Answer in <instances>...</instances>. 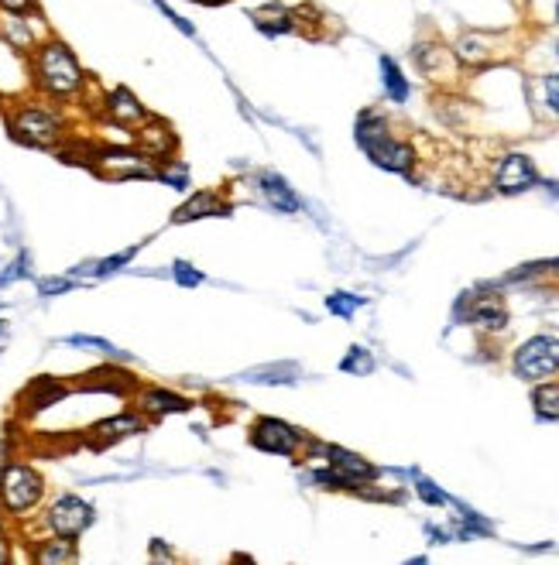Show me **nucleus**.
Here are the masks:
<instances>
[{
	"mask_svg": "<svg viewBox=\"0 0 559 565\" xmlns=\"http://www.w3.org/2000/svg\"><path fill=\"white\" fill-rule=\"evenodd\" d=\"M45 497V480L35 466L11 463L0 470V507L7 514H28Z\"/></svg>",
	"mask_w": 559,
	"mask_h": 565,
	"instance_id": "obj_4",
	"label": "nucleus"
},
{
	"mask_svg": "<svg viewBox=\"0 0 559 565\" xmlns=\"http://www.w3.org/2000/svg\"><path fill=\"white\" fill-rule=\"evenodd\" d=\"M145 247V244H134V247H127V250H117V254H110V257H103V261H97L93 268H79V271H86V274H93V278H110V274H117L121 268H127V264L138 257V250Z\"/></svg>",
	"mask_w": 559,
	"mask_h": 565,
	"instance_id": "obj_22",
	"label": "nucleus"
},
{
	"mask_svg": "<svg viewBox=\"0 0 559 565\" xmlns=\"http://www.w3.org/2000/svg\"><path fill=\"white\" fill-rule=\"evenodd\" d=\"M31 83L52 100H73L86 90L90 76L79 66L76 52L59 38H42L31 48Z\"/></svg>",
	"mask_w": 559,
	"mask_h": 565,
	"instance_id": "obj_1",
	"label": "nucleus"
},
{
	"mask_svg": "<svg viewBox=\"0 0 559 565\" xmlns=\"http://www.w3.org/2000/svg\"><path fill=\"white\" fill-rule=\"evenodd\" d=\"M62 343L76 346V350H86V353H100V357H121V350H117L114 343H107V339H100V336H66Z\"/></svg>",
	"mask_w": 559,
	"mask_h": 565,
	"instance_id": "obj_25",
	"label": "nucleus"
},
{
	"mask_svg": "<svg viewBox=\"0 0 559 565\" xmlns=\"http://www.w3.org/2000/svg\"><path fill=\"white\" fill-rule=\"evenodd\" d=\"M251 446L271 456H295L302 446V432L282 418H258L251 429Z\"/></svg>",
	"mask_w": 559,
	"mask_h": 565,
	"instance_id": "obj_7",
	"label": "nucleus"
},
{
	"mask_svg": "<svg viewBox=\"0 0 559 565\" xmlns=\"http://www.w3.org/2000/svg\"><path fill=\"white\" fill-rule=\"evenodd\" d=\"M367 302L364 295H350V292H333L330 298H326V309H330V316H337V319H350L354 316L357 309Z\"/></svg>",
	"mask_w": 559,
	"mask_h": 565,
	"instance_id": "obj_24",
	"label": "nucleus"
},
{
	"mask_svg": "<svg viewBox=\"0 0 559 565\" xmlns=\"http://www.w3.org/2000/svg\"><path fill=\"white\" fill-rule=\"evenodd\" d=\"M0 535H4V518H0Z\"/></svg>",
	"mask_w": 559,
	"mask_h": 565,
	"instance_id": "obj_38",
	"label": "nucleus"
},
{
	"mask_svg": "<svg viewBox=\"0 0 559 565\" xmlns=\"http://www.w3.org/2000/svg\"><path fill=\"white\" fill-rule=\"evenodd\" d=\"M494 185H498L501 196H522L539 185V172H535V161L522 151H511L498 161V172H494Z\"/></svg>",
	"mask_w": 559,
	"mask_h": 565,
	"instance_id": "obj_9",
	"label": "nucleus"
},
{
	"mask_svg": "<svg viewBox=\"0 0 559 565\" xmlns=\"http://www.w3.org/2000/svg\"><path fill=\"white\" fill-rule=\"evenodd\" d=\"M254 18V28L265 31L268 38H278V35H289V31H295V14L285 11L282 4H271L265 7V11H251Z\"/></svg>",
	"mask_w": 559,
	"mask_h": 565,
	"instance_id": "obj_17",
	"label": "nucleus"
},
{
	"mask_svg": "<svg viewBox=\"0 0 559 565\" xmlns=\"http://www.w3.org/2000/svg\"><path fill=\"white\" fill-rule=\"evenodd\" d=\"M340 370H343V374H354V377H367L374 370L371 350H364V346H350L347 357L340 360Z\"/></svg>",
	"mask_w": 559,
	"mask_h": 565,
	"instance_id": "obj_23",
	"label": "nucleus"
},
{
	"mask_svg": "<svg viewBox=\"0 0 559 565\" xmlns=\"http://www.w3.org/2000/svg\"><path fill=\"white\" fill-rule=\"evenodd\" d=\"M556 59H559V42H556Z\"/></svg>",
	"mask_w": 559,
	"mask_h": 565,
	"instance_id": "obj_40",
	"label": "nucleus"
},
{
	"mask_svg": "<svg viewBox=\"0 0 559 565\" xmlns=\"http://www.w3.org/2000/svg\"><path fill=\"white\" fill-rule=\"evenodd\" d=\"M189 4H199V7H220V4H230V0H189Z\"/></svg>",
	"mask_w": 559,
	"mask_h": 565,
	"instance_id": "obj_35",
	"label": "nucleus"
},
{
	"mask_svg": "<svg viewBox=\"0 0 559 565\" xmlns=\"http://www.w3.org/2000/svg\"><path fill=\"white\" fill-rule=\"evenodd\" d=\"M553 274H556V278H559V261H553Z\"/></svg>",
	"mask_w": 559,
	"mask_h": 565,
	"instance_id": "obj_37",
	"label": "nucleus"
},
{
	"mask_svg": "<svg viewBox=\"0 0 559 565\" xmlns=\"http://www.w3.org/2000/svg\"><path fill=\"white\" fill-rule=\"evenodd\" d=\"M532 405H535V415L542 422H556L559 418V384L556 381H546L532 391Z\"/></svg>",
	"mask_w": 559,
	"mask_h": 565,
	"instance_id": "obj_21",
	"label": "nucleus"
},
{
	"mask_svg": "<svg viewBox=\"0 0 559 565\" xmlns=\"http://www.w3.org/2000/svg\"><path fill=\"white\" fill-rule=\"evenodd\" d=\"M145 432V422H141L134 411H121V415L107 418L93 429V446H110V442H121L127 435H138Z\"/></svg>",
	"mask_w": 559,
	"mask_h": 565,
	"instance_id": "obj_16",
	"label": "nucleus"
},
{
	"mask_svg": "<svg viewBox=\"0 0 559 565\" xmlns=\"http://www.w3.org/2000/svg\"><path fill=\"white\" fill-rule=\"evenodd\" d=\"M73 288H76L73 278H42V281H38V295H42V298L66 295V292H73Z\"/></svg>",
	"mask_w": 559,
	"mask_h": 565,
	"instance_id": "obj_30",
	"label": "nucleus"
},
{
	"mask_svg": "<svg viewBox=\"0 0 559 565\" xmlns=\"http://www.w3.org/2000/svg\"><path fill=\"white\" fill-rule=\"evenodd\" d=\"M155 179L165 182L175 192H186L189 189V168L182 161H169L165 168H155Z\"/></svg>",
	"mask_w": 559,
	"mask_h": 565,
	"instance_id": "obj_26",
	"label": "nucleus"
},
{
	"mask_svg": "<svg viewBox=\"0 0 559 565\" xmlns=\"http://www.w3.org/2000/svg\"><path fill=\"white\" fill-rule=\"evenodd\" d=\"M141 411H148V415L155 418H165V415H186L189 408V398H182V394L175 391H165V387H148V391H141L138 398Z\"/></svg>",
	"mask_w": 559,
	"mask_h": 565,
	"instance_id": "obj_15",
	"label": "nucleus"
},
{
	"mask_svg": "<svg viewBox=\"0 0 559 565\" xmlns=\"http://www.w3.org/2000/svg\"><path fill=\"white\" fill-rule=\"evenodd\" d=\"M556 21H559V0H556Z\"/></svg>",
	"mask_w": 559,
	"mask_h": 565,
	"instance_id": "obj_39",
	"label": "nucleus"
},
{
	"mask_svg": "<svg viewBox=\"0 0 559 565\" xmlns=\"http://www.w3.org/2000/svg\"><path fill=\"white\" fill-rule=\"evenodd\" d=\"M258 192H261V199H265V203L275 209V213L292 216V213H299V209H302V199L295 196V189L282 179V175H275V172H261Z\"/></svg>",
	"mask_w": 559,
	"mask_h": 565,
	"instance_id": "obj_13",
	"label": "nucleus"
},
{
	"mask_svg": "<svg viewBox=\"0 0 559 565\" xmlns=\"http://www.w3.org/2000/svg\"><path fill=\"white\" fill-rule=\"evenodd\" d=\"M542 93H546V107L553 113H559V76L542 79Z\"/></svg>",
	"mask_w": 559,
	"mask_h": 565,
	"instance_id": "obj_33",
	"label": "nucleus"
},
{
	"mask_svg": "<svg viewBox=\"0 0 559 565\" xmlns=\"http://www.w3.org/2000/svg\"><path fill=\"white\" fill-rule=\"evenodd\" d=\"M172 278H175V285H182V288H199L206 281V274L193 268L189 261H175L172 264Z\"/></svg>",
	"mask_w": 559,
	"mask_h": 565,
	"instance_id": "obj_28",
	"label": "nucleus"
},
{
	"mask_svg": "<svg viewBox=\"0 0 559 565\" xmlns=\"http://www.w3.org/2000/svg\"><path fill=\"white\" fill-rule=\"evenodd\" d=\"M326 463H330V470L337 473L347 487H357V483L374 480V476H378L374 463H367L364 456H357V452H350L343 446H326Z\"/></svg>",
	"mask_w": 559,
	"mask_h": 565,
	"instance_id": "obj_11",
	"label": "nucleus"
},
{
	"mask_svg": "<svg viewBox=\"0 0 559 565\" xmlns=\"http://www.w3.org/2000/svg\"><path fill=\"white\" fill-rule=\"evenodd\" d=\"M4 343H7V322L0 319V350H4Z\"/></svg>",
	"mask_w": 559,
	"mask_h": 565,
	"instance_id": "obj_36",
	"label": "nucleus"
},
{
	"mask_svg": "<svg viewBox=\"0 0 559 565\" xmlns=\"http://www.w3.org/2000/svg\"><path fill=\"white\" fill-rule=\"evenodd\" d=\"M141 131H138V144H141V151H145L148 158H169L172 151H175V144H179V137H175V131L165 120H158V117H148L145 124H138Z\"/></svg>",
	"mask_w": 559,
	"mask_h": 565,
	"instance_id": "obj_14",
	"label": "nucleus"
},
{
	"mask_svg": "<svg viewBox=\"0 0 559 565\" xmlns=\"http://www.w3.org/2000/svg\"><path fill=\"white\" fill-rule=\"evenodd\" d=\"M97 172L103 179H155V165H148L145 151H127V148H110L97 155Z\"/></svg>",
	"mask_w": 559,
	"mask_h": 565,
	"instance_id": "obj_8",
	"label": "nucleus"
},
{
	"mask_svg": "<svg viewBox=\"0 0 559 565\" xmlns=\"http://www.w3.org/2000/svg\"><path fill=\"white\" fill-rule=\"evenodd\" d=\"M7 131L14 141L28 144V148H55L66 137V120L59 110L45 107V103H21L7 117Z\"/></svg>",
	"mask_w": 559,
	"mask_h": 565,
	"instance_id": "obj_3",
	"label": "nucleus"
},
{
	"mask_svg": "<svg viewBox=\"0 0 559 565\" xmlns=\"http://www.w3.org/2000/svg\"><path fill=\"white\" fill-rule=\"evenodd\" d=\"M378 66H381V86H385L388 100L391 103H405V100H409L412 86H409V76L402 72V66H398L391 55H381Z\"/></svg>",
	"mask_w": 559,
	"mask_h": 565,
	"instance_id": "obj_18",
	"label": "nucleus"
},
{
	"mask_svg": "<svg viewBox=\"0 0 559 565\" xmlns=\"http://www.w3.org/2000/svg\"><path fill=\"white\" fill-rule=\"evenodd\" d=\"M21 278H31V254H28V250H21V254L7 264V271L0 274V288L14 285V281H21Z\"/></svg>",
	"mask_w": 559,
	"mask_h": 565,
	"instance_id": "obj_27",
	"label": "nucleus"
},
{
	"mask_svg": "<svg viewBox=\"0 0 559 565\" xmlns=\"http://www.w3.org/2000/svg\"><path fill=\"white\" fill-rule=\"evenodd\" d=\"M76 559H79L76 538H62V535L42 542L35 552V562H42V565H62V562H76Z\"/></svg>",
	"mask_w": 559,
	"mask_h": 565,
	"instance_id": "obj_20",
	"label": "nucleus"
},
{
	"mask_svg": "<svg viewBox=\"0 0 559 565\" xmlns=\"http://www.w3.org/2000/svg\"><path fill=\"white\" fill-rule=\"evenodd\" d=\"M415 490H419V497L426 500V504H433V507H439V504H446V500H450V497L443 494V490L436 487L433 480H419V487H415Z\"/></svg>",
	"mask_w": 559,
	"mask_h": 565,
	"instance_id": "obj_31",
	"label": "nucleus"
},
{
	"mask_svg": "<svg viewBox=\"0 0 559 565\" xmlns=\"http://www.w3.org/2000/svg\"><path fill=\"white\" fill-rule=\"evenodd\" d=\"M559 370V336L539 333L532 339H525L515 353V374L522 381H546Z\"/></svg>",
	"mask_w": 559,
	"mask_h": 565,
	"instance_id": "obj_5",
	"label": "nucleus"
},
{
	"mask_svg": "<svg viewBox=\"0 0 559 565\" xmlns=\"http://www.w3.org/2000/svg\"><path fill=\"white\" fill-rule=\"evenodd\" d=\"M470 319L481 322L487 329H505V322H508L505 302H501L498 295H477L474 309H470Z\"/></svg>",
	"mask_w": 559,
	"mask_h": 565,
	"instance_id": "obj_19",
	"label": "nucleus"
},
{
	"mask_svg": "<svg viewBox=\"0 0 559 565\" xmlns=\"http://www.w3.org/2000/svg\"><path fill=\"white\" fill-rule=\"evenodd\" d=\"M357 144L364 148V155L374 161L378 168H385V172H398V175H405L412 168V148L405 141H398V137H391L388 131V124H385V117L381 113H374V110H364L361 117H357Z\"/></svg>",
	"mask_w": 559,
	"mask_h": 565,
	"instance_id": "obj_2",
	"label": "nucleus"
},
{
	"mask_svg": "<svg viewBox=\"0 0 559 565\" xmlns=\"http://www.w3.org/2000/svg\"><path fill=\"white\" fill-rule=\"evenodd\" d=\"M4 14H38V0H0Z\"/></svg>",
	"mask_w": 559,
	"mask_h": 565,
	"instance_id": "obj_32",
	"label": "nucleus"
},
{
	"mask_svg": "<svg viewBox=\"0 0 559 565\" xmlns=\"http://www.w3.org/2000/svg\"><path fill=\"white\" fill-rule=\"evenodd\" d=\"M151 4H155V11H162V14H165V21H169L175 31H182V35H186V38H196V24L182 18V14L175 11L172 4H165V0H151Z\"/></svg>",
	"mask_w": 559,
	"mask_h": 565,
	"instance_id": "obj_29",
	"label": "nucleus"
},
{
	"mask_svg": "<svg viewBox=\"0 0 559 565\" xmlns=\"http://www.w3.org/2000/svg\"><path fill=\"white\" fill-rule=\"evenodd\" d=\"M45 521H49L52 535L79 538L86 528H93V521H97V511H93V504H86L83 497H76V494H62V497L49 507Z\"/></svg>",
	"mask_w": 559,
	"mask_h": 565,
	"instance_id": "obj_6",
	"label": "nucleus"
},
{
	"mask_svg": "<svg viewBox=\"0 0 559 565\" xmlns=\"http://www.w3.org/2000/svg\"><path fill=\"white\" fill-rule=\"evenodd\" d=\"M103 113H107L114 124H121V127H138V124H145V120L151 117L145 103L138 100L127 86H114L107 96H103Z\"/></svg>",
	"mask_w": 559,
	"mask_h": 565,
	"instance_id": "obj_10",
	"label": "nucleus"
},
{
	"mask_svg": "<svg viewBox=\"0 0 559 565\" xmlns=\"http://www.w3.org/2000/svg\"><path fill=\"white\" fill-rule=\"evenodd\" d=\"M230 213V203L213 189H203V192H193L179 209L172 213V223L182 226V223H196V220H206V216H227Z\"/></svg>",
	"mask_w": 559,
	"mask_h": 565,
	"instance_id": "obj_12",
	"label": "nucleus"
},
{
	"mask_svg": "<svg viewBox=\"0 0 559 565\" xmlns=\"http://www.w3.org/2000/svg\"><path fill=\"white\" fill-rule=\"evenodd\" d=\"M7 562H11V548H7L4 535H0V565H7Z\"/></svg>",
	"mask_w": 559,
	"mask_h": 565,
	"instance_id": "obj_34",
	"label": "nucleus"
}]
</instances>
